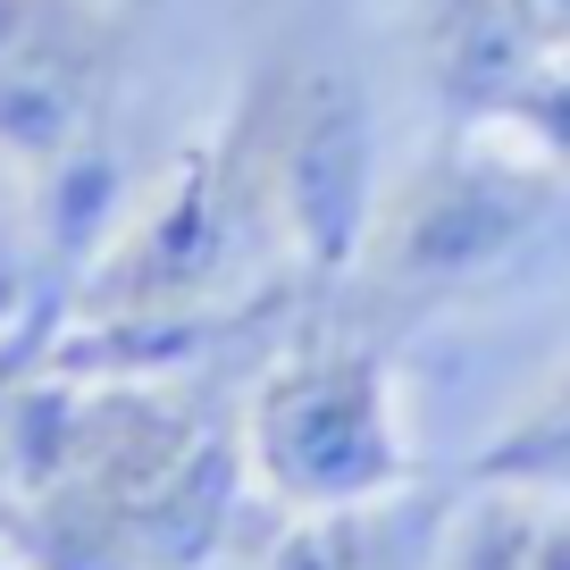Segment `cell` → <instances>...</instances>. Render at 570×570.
<instances>
[{"mask_svg": "<svg viewBox=\"0 0 570 570\" xmlns=\"http://www.w3.org/2000/svg\"><path fill=\"white\" fill-rule=\"evenodd\" d=\"M244 462L285 512H361L411 487V445L394 420V361L377 336H311L261 377L244 411Z\"/></svg>", "mask_w": 570, "mask_h": 570, "instance_id": "6da1fadb", "label": "cell"}, {"mask_svg": "<svg viewBox=\"0 0 570 570\" xmlns=\"http://www.w3.org/2000/svg\"><path fill=\"white\" fill-rule=\"evenodd\" d=\"M553 194H562V177L537 151H495V142L453 135L403 194L377 202L370 244H361L353 268L377 294L428 311V303H445V294H462V285L495 277L537 235Z\"/></svg>", "mask_w": 570, "mask_h": 570, "instance_id": "7a4b0ae2", "label": "cell"}, {"mask_svg": "<svg viewBox=\"0 0 570 570\" xmlns=\"http://www.w3.org/2000/svg\"><path fill=\"white\" fill-rule=\"evenodd\" d=\"M277 218L311 285L344 277L370 244V101L344 76H285L277 101Z\"/></svg>", "mask_w": 570, "mask_h": 570, "instance_id": "3957f363", "label": "cell"}, {"mask_svg": "<svg viewBox=\"0 0 570 570\" xmlns=\"http://www.w3.org/2000/svg\"><path fill=\"white\" fill-rule=\"evenodd\" d=\"M118 76V35L92 0H18L0 26V142L26 160H68L101 142V101Z\"/></svg>", "mask_w": 570, "mask_h": 570, "instance_id": "277c9868", "label": "cell"}, {"mask_svg": "<svg viewBox=\"0 0 570 570\" xmlns=\"http://www.w3.org/2000/svg\"><path fill=\"white\" fill-rule=\"evenodd\" d=\"M268 570H428V529L411 537L394 495L361 503V512H320L294 537H277Z\"/></svg>", "mask_w": 570, "mask_h": 570, "instance_id": "5b68a950", "label": "cell"}, {"mask_svg": "<svg viewBox=\"0 0 570 570\" xmlns=\"http://www.w3.org/2000/svg\"><path fill=\"white\" fill-rule=\"evenodd\" d=\"M487 126L520 135V151H537L553 177H570V42L537 59V68L495 101V118H487Z\"/></svg>", "mask_w": 570, "mask_h": 570, "instance_id": "8992f818", "label": "cell"}, {"mask_svg": "<svg viewBox=\"0 0 570 570\" xmlns=\"http://www.w3.org/2000/svg\"><path fill=\"white\" fill-rule=\"evenodd\" d=\"M537 512H546L537 495L487 487L479 512H470L453 537H436V553H445L436 570H529V553H537Z\"/></svg>", "mask_w": 570, "mask_h": 570, "instance_id": "52a82bcc", "label": "cell"}, {"mask_svg": "<svg viewBox=\"0 0 570 570\" xmlns=\"http://www.w3.org/2000/svg\"><path fill=\"white\" fill-rule=\"evenodd\" d=\"M529 570H570V512H537V553Z\"/></svg>", "mask_w": 570, "mask_h": 570, "instance_id": "ba28073f", "label": "cell"}, {"mask_svg": "<svg viewBox=\"0 0 570 570\" xmlns=\"http://www.w3.org/2000/svg\"><path fill=\"white\" fill-rule=\"evenodd\" d=\"M202 570H218V562H202Z\"/></svg>", "mask_w": 570, "mask_h": 570, "instance_id": "9c48e42d", "label": "cell"}, {"mask_svg": "<svg viewBox=\"0 0 570 570\" xmlns=\"http://www.w3.org/2000/svg\"><path fill=\"white\" fill-rule=\"evenodd\" d=\"M0 570H9V562H0Z\"/></svg>", "mask_w": 570, "mask_h": 570, "instance_id": "30bf717a", "label": "cell"}]
</instances>
